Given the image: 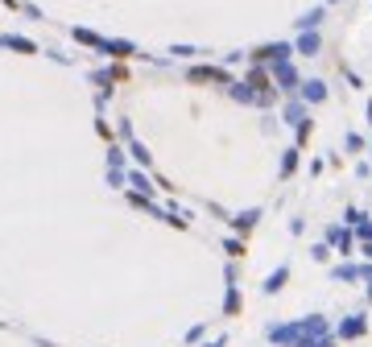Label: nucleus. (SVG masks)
Masks as SVG:
<instances>
[{
  "mask_svg": "<svg viewBox=\"0 0 372 347\" xmlns=\"http://www.w3.org/2000/svg\"><path fill=\"white\" fill-rule=\"evenodd\" d=\"M360 331H364V319H348L339 335H344V339H352V335H360Z\"/></svg>",
  "mask_w": 372,
  "mask_h": 347,
  "instance_id": "obj_1",
  "label": "nucleus"
},
{
  "mask_svg": "<svg viewBox=\"0 0 372 347\" xmlns=\"http://www.w3.org/2000/svg\"><path fill=\"white\" fill-rule=\"evenodd\" d=\"M282 281H286V269H277V273L265 281V290H269V294H273V290H282Z\"/></svg>",
  "mask_w": 372,
  "mask_h": 347,
  "instance_id": "obj_2",
  "label": "nucleus"
}]
</instances>
